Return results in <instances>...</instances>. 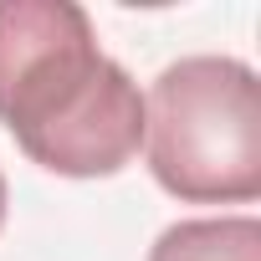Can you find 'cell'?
I'll return each mask as SVG.
<instances>
[{
    "instance_id": "obj_1",
    "label": "cell",
    "mask_w": 261,
    "mask_h": 261,
    "mask_svg": "<svg viewBox=\"0 0 261 261\" xmlns=\"http://www.w3.org/2000/svg\"><path fill=\"white\" fill-rule=\"evenodd\" d=\"M0 123L31 164L97 179L144 149V92L77 0H0Z\"/></svg>"
},
{
    "instance_id": "obj_2",
    "label": "cell",
    "mask_w": 261,
    "mask_h": 261,
    "mask_svg": "<svg viewBox=\"0 0 261 261\" xmlns=\"http://www.w3.org/2000/svg\"><path fill=\"white\" fill-rule=\"evenodd\" d=\"M144 149L159 190L185 205L261 195V82L241 57H179L144 97Z\"/></svg>"
},
{
    "instance_id": "obj_3",
    "label": "cell",
    "mask_w": 261,
    "mask_h": 261,
    "mask_svg": "<svg viewBox=\"0 0 261 261\" xmlns=\"http://www.w3.org/2000/svg\"><path fill=\"white\" fill-rule=\"evenodd\" d=\"M149 261H261V220L256 215H200L169 225Z\"/></svg>"
},
{
    "instance_id": "obj_4",
    "label": "cell",
    "mask_w": 261,
    "mask_h": 261,
    "mask_svg": "<svg viewBox=\"0 0 261 261\" xmlns=\"http://www.w3.org/2000/svg\"><path fill=\"white\" fill-rule=\"evenodd\" d=\"M0 225H6V174H0Z\"/></svg>"
}]
</instances>
